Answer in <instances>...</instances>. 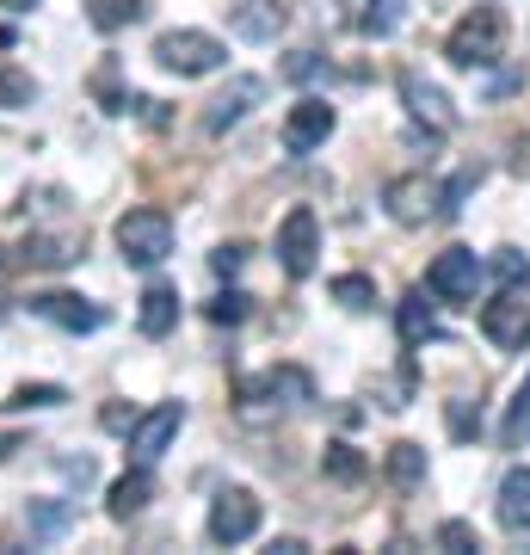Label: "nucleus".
Here are the masks:
<instances>
[{"label": "nucleus", "mask_w": 530, "mask_h": 555, "mask_svg": "<svg viewBox=\"0 0 530 555\" xmlns=\"http://www.w3.org/2000/svg\"><path fill=\"white\" fill-rule=\"evenodd\" d=\"M444 56H451L456 68H493V62L506 56V13H500V7H469V13L451 25Z\"/></svg>", "instance_id": "f257e3e1"}, {"label": "nucleus", "mask_w": 530, "mask_h": 555, "mask_svg": "<svg viewBox=\"0 0 530 555\" xmlns=\"http://www.w3.org/2000/svg\"><path fill=\"white\" fill-rule=\"evenodd\" d=\"M118 254H124V266L155 272L160 259L173 254V217H167V210H155V204L124 210V217H118Z\"/></svg>", "instance_id": "f03ea898"}, {"label": "nucleus", "mask_w": 530, "mask_h": 555, "mask_svg": "<svg viewBox=\"0 0 530 555\" xmlns=\"http://www.w3.org/2000/svg\"><path fill=\"white\" fill-rule=\"evenodd\" d=\"M155 62L179 80H197V75H217L222 62H229V43L185 25V31H160L155 38Z\"/></svg>", "instance_id": "7ed1b4c3"}, {"label": "nucleus", "mask_w": 530, "mask_h": 555, "mask_svg": "<svg viewBox=\"0 0 530 555\" xmlns=\"http://www.w3.org/2000/svg\"><path fill=\"white\" fill-rule=\"evenodd\" d=\"M259 494L254 488H222L217 500H210V518H204V531H210V543H222V550H235V543H247V537L259 531Z\"/></svg>", "instance_id": "20e7f679"}, {"label": "nucleus", "mask_w": 530, "mask_h": 555, "mask_svg": "<svg viewBox=\"0 0 530 555\" xmlns=\"http://www.w3.org/2000/svg\"><path fill=\"white\" fill-rule=\"evenodd\" d=\"M314 259H321V217H314L309 204H296L290 217L277 222V266L290 278H309Z\"/></svg>", "instance_id": "39448f33"}, {"label": "nucleus", "mask_w": 530, "mask_h": 555, "mask_svg": "<svg viewBox=\"0 0 530 555\" xmlns=\"http://www.w3.org/2000/svg\"><path fill=\"white\" fill-rule=\"evenodd\" d=\"M314 401V383L309 371H296V364H277V371H266V377H247L241 383V408H309Z\"/></svg>", "instance_id": "423d86ee"}, {"label": "nucleus", "mask_w": 530, "mask_h": 555, "mask_svg": "<svg viewBox=\"0 0 530 555\" xmlns=\"http://www.w3.org/2000/svg\"><path fill=\"white\" fill-rule=\"evenodd\" d=\"M481 334L500 346V352H525L530 346V302H525V284H506L500 297L481 309Z\"/></svg>", "instance_id": "0eeeda50"}, {"label": "nucleus", "mask_w": 530, "mask_h": 555, "mask_svg": "<svg viewBox=\"0 0 530 555\" xmlns=\"http://www.w3.org/2000/svg\"><path fill=\"white\" fill-rule=\"evenodd\" d=\"M426 291H432L438 302H475V291H481V259H475L469 247H444V254L426 266Z\"/></svg>", "instance_id": "6e6552de"}, {"label": "nucleus", "mask_w": 530, "mask_h": 555, "mask_svg": "<svg viewBox=\"0 0 530 555\" xmlns=\"http://www.w3.org/2000/svg\"><path fill=\"white\" fill-rule=\"evenodd\" d=\"M383 204H389L395 222H408V229H413V222L444 217V185H438V179H426V173H401V179H389Z\"/></svg>", "instance_id": "1a4fd4ad"}, {"label": "nucleus", "mask_w": 530, "mask_h": 555, "mask_svg": "<svg viewBox=\"0 0 530 555\" xmlns=\"http://www.w3.org/2000/svg\"><path fill=\"white\" fill-rule=\"evenodd\" d=\"M80 254H87V235H75V229H38V235L20 241L13 266H25V272H62V266H75Z\"/></svg>", "instance_id": "9d476101"}, {"label": "nucleus", "mask_w": 530, "mask_h": 555, "mask_svg": "<svg viewBox=\"0 0 530 555\" xmlns=\"http://www.w3.org/2000/svg\"><path fill=\"white\" fill-rule=\"evenodd\" d=\"M179 426H185V408H179V401H160V408L137 414L130 420V456H137V463H160L167 444L179 438Z\"/></svg>", "instance_id": "9b49d317"}, {"label": "nucleus", "mask_w": 530, "mask_h": 555, "mask_svg": "<svg viewBox=\"0 0 530 555\" xmlns=\"http://www.w3.org/2000/svg\"><path fill=\"white\" fill-rule=\"evenodd\" d=\"M259 100H266V80H259V75H235V80H229V87L217 93V100L204 105V130H210V137L235 130V124L247 118V112H254Z\"/></svg>", "instance_id": "f8f14e48"}, {"label": "nucleus", "mask_w": 530, "mask_h": 555, "mask_svg": "<svg viewBox=\"0 0 530 555\" xmlns=\"http://www.w3.org/2000/svg\"><path fill=\"white\" fill-rule=\"evenodd\" d=\"M334 105L327 100H296L290 105V118H284V149H290V155H314V149H321V142L334 137Z\"/></svg>", "instance_id": "ddd939ff"}, {"label": "nucleus", "mask_w": 530, "mask_h": 555, "mask_svg": "<svg viewBox=\"0 0 530 555\" xmlns=\"http://www.w3.org/2000/svg\"><path fill=\"white\" fill-rule=\"evenodd\" d=\"M31 315L56 321L62 334H93V327H105V309L75 297V291H43V297H31Z\"/></svg>", "instance_id": "4468645a"}, {"label": "nucleus", "mask_w": 530, "mask_h": 555, "mask_svg": "<svg viewBox=\"0 0 530 555\" xmlns=\"http://www.w3.org/2000/svg\"><path fill=\"white\" fill-rule=\"evenodd\" d=\"M401 100H408V112L419 124H432L438 137H444V130H451L456 124V112H451V100H444V87H438V80H426V75H401Z\"/></svg>", "instance_id": "2eb2a0df"}, {"label": "nucleus", "mask_w": 530, "mask_h": 555, "mask_svg": "<svg viewBox=\"0 0 530 555\" xmlns=\"http://www.w3.org/2000/svg\"><path fill=\"white\" fill-rule=\"evenodd\" d=\"M290 25V0H241L235 7V31L254 43H272Z\"/></svg>", "instance_id": "dca6fc26"}, {"label": "nucleus", "mask_w": 530, "mask_h": 555, "mask_svg": "<svg viewBox=\"0 0 530 555\" xmlns=\"http://www.w3.org/2000/svg\"><path fill=\"white\" fill-rule=\"evenodd\" d=\"M500 531L525 537L530 531V463H518V469H506V481H500Z\"/></svg>", "instance_id": "f3484780"}, {"label": "nucleus", "mask_w": 530, "mask_h": 555, "mask_svg": "<svg viewBox=\"0 0 530 555\" xmlns=\"http://www.w3.org/2000/svg\"><path fill=\"white\" fill-rule=\"evenodd\" d=\"M148 500H155V476H148V463H137L130 476L112 481V494H105V513L118 518V525H130V518L148 506Z\"/></svg>", "instance_id": "a211bd4d"}, {"label": "nucleus", "mask_w": 530, "mask_h": 555, "mask_svg": "<svg viewBox=\"0 0 530 555\" xmlns=\"http://www.w3.org/2000/svg\"><path fill=\"white\" fill-rule=\"evenodd\" d=\"M137 327L148 339H167L179 327V291L173 284H148V291H142V309H137Z\"/></svg>", "instance_id": "6ab92c4d"}, {"label": "nucleus", "mask_w": 530, "mask_h": 555, "mask_svg": "<svg viewBox=\"0 0 530 555\" xmlns=\"http://www.w3.org/2000/svg\"><path fill=\"white\" fill-rule=\"evenodd\" d=\"M80 7H87V25L105 31V38H118L137 20H148V0H80Z\"/></svg>", "instance_id": "aec40b11"}, {"label": "nucleus", "mask_w": 530, "mask_h": 555, "mask_svg": "<svg viewBox=\"0 0 530 555\" xmlns=\"http://www.w3.org/2000/svg\"><path fill=\"white\" fill-rule=\"evenodd\" d=\"M321 476H327V481H346V488H358V481L371 476V456L358 451V444H327V451H321Z\"/></svg>", "instance_id": "412c9836"}, {"label": "nucleus", "mask_w": 530, "mask_h": 555, "mask_svg": "<svg viewBox=\"0 0 530 555\" xmlns=\"http://www.w3.org/2000/svg\"><path fill=\"white\" fill-rule=\"evenodd\" d=\"M31 100H38V80L25 75L20 62L0 56V112H25Z\"/></svg>", "instance_id": "4be33fe9"}, {"label": "nucleus", "mask_w": 530, "mask_h": 555, "mask_svg": "<svg viewBox=\"0 0 530 555\" xmlns=\"http://www.w3.org/2000/svg\"><path fill=\"white\" fill-rule=\"evenodd\" d=\"M401 339H408V346H426V339H438V315H432V302L419 297V291L401 302Z\"/></svg>", "instance_id": "5701e85b"}, {"label": "nucleus", "mask_w": 530, "mask_h": 555, "mask_svg": "<svg viewBox=\"0 0 530 555\" xmlns=\"http://www.w3.org/2000/svg\"><path fill=\"white\" fill-rule=\"evenodd\" d=\"M500 444H506V451H525V444H530V377L518 383V396H512V408H506Z\"/></svg>", "instance_id": "b1692460"}, {"label": "nucleus", "mask_w": 530, "mask_h": 555, "mask_svg": "<svg viewBox=\"0 0 530 555\" xmlns=\"http://www.w3.org/2000/svg\"><path fill=\"white\" fill-rule=\"evenodd\" d=\"M389 481L395 488H419L426 481V451L419 444H389Z\"/></svg>", "instance_id": "393cba45"}, {"label": "nucleus", "mask_w": 530, "mask_h": 555, "mask_svg": "<svg viewBox=\"0 0 530 555\" xmlns=\"http://www.w3.org/2000/svg\"><path fill=\"white\" fill-rule=\"evenodd\" d=\"M401 7H408V0H364V13H358V31H364V38H395V25H401Z\"/></svg>", "instance_id": "a878e982"}, {"label": "nucleus", "mask_w": 530, "mask_h": 555, "mask_svg": "<svg viewBox=\"0 0 530 555\" xmlns=\"http://www.w3.org/2000/svg\"><path fill=\"white\" fill-rule=\"evenodd\" d=\"M62 401H68L62 383H20V389L7 396V408H13V414H31V408H62Z\"/></svg>", "instance_id": "bb28decb"}, {"label": "nucleus", "mask_w": 530, "mask_h": 555, "mask_svg": "<svg viewBox=\"0 0 530 555\" xmlns=\"http://www.w3.org/2000/svg\"><path fill=\"white\" fill-rule=\"evenodd\" d=\"M334 302H346V309H376V284L364 272H346V278H334Z\"/></svg>", "instance_id": "cd10ccee"}, {"label": "nucleus", "mask_w": 530, "mask_h": 555, "mask_svg": "<svg viewBox=\"0 0 530 555\" xmlns=\"http://www.w3.org/2000/svg\"><path fill=\"white\" fill-rule=\"evenodd\" d=\"M432 543H438V550H451V555H463V550H481V537H475V525H463V518H444Z\"/></svg>", "instance_id": "c85d7f7f"}, {"label": "nucleus", "mask_w": 530, "mask_h": 555, "mask_svg": "<svg viewBox=\"0 0 530 555\" xmlns=\"http://www.w3.org/2000/svg\"><path fill=\"white\" fill-rule=\"evenodd\" d=\"M493 278H500V284H530V259L518 254V247H500V259H493Z\"/></svg>", "instance_id": "c756f323"}, {"label": "nucleus", "mask_w": 530, "mask_h": 555, "mask_svg": "<svg viewBox=\"0 0 530 555\" xmlns=\"http://www.w3.org/2000/svg\"><path fill=\"white\" fill-rule=\"evenodd\" d=\"M247 302H254V297H241V291H222V297L210 302V321H217V327H235V321H247Z\"/></svg>", "instance_id": "7c9ffc66"}, {"label": "nucleus", "mask_w": 530, "mask_h": 555, "mask_svg": "<svg viewBox=\"0 0 530 555\" xmlns=\"http://www.w3.org/2000/svg\"><path fill=\"white\" fill-rule=\"evenodd\" d=\"M68 518H75V513H68L62 500H56V506H31V531L56 537V531H68Z\"/></svg>", "instance_id": "2f4dec72"}, {"label": "nucleus", "mask_w": 530, "mask_h": 555, "mask_svg": "<svg viewBox=\"0 0 530 555\" xmlns=\"http://www.w3.org/2000/svg\"><path fill=\"white\" fill-rule=\"evenodd\" d=\"M241 266H247V247H241V241H222L217 254H210V272L217 278H235Z\"/></svg>", "instance_id": "473e14b6"}, {"label": "nucleus", "mask_w": 530, "mask_h": 555, "mask_svg": "<svg viewBox=\"0 0 530 555\" xmlns=\"http://www.w3.org/2000/svg\"><path fill=\"white\" fill-rule=\"evenodd\" d=\"M475 433H481V408H469V401H451V438H463V444H469Z\"/></svg>", "instance_id": "72a5a7b5"}, {"label": "nucleus", "mask_w": 530, "mask_h": 555, "mask_svg": "<svg viewBox=\"0 0 530 555\" xmlns=\"http://www.w3.org/2000/svg\"><path fill=\"white\" fill-rule=\"evenodd\" d=\"M321 68H327V56H314V50H296V56L284 62V75H290V80H314Z\"/></svg>", "instance_id": "f704fd0d"}, {"label": "nucleus", "mask_w": 530, "mask_h": 555, "mask_svg": "<svg viewBox=\"0 0 530 555\" xmlns=\"http://www.w3.org/2000/svg\"><path fill=\"white\" fill-rule=\"evenodd\" d=\"M93 87L105 93V112H130V100L118 93V75H112V68H99V80H93Z\"/></svg>", "instance_id": "c9c22d12"}, {"label": "nucleus", "mask_w": 530, "mask_h": 555, "mask_svg": "<svg viewBox=\"0 0 530 555\" xmlns=\"http://www.w3.org/2000/svg\"><path fill=\"white\" fill-rule=\"evenodd\" d=\"M62 476L87 488V481H93V456H62Z\"/></svg>", "instance_id": "e433bc0d"}, {"label": "nucleus", "mask_w": 530, "mask_h": 555, "mask_svg": "<svg viewBox=\"0 0 530 555\" xmlns=\"http://www.w3.org/2000/svg\"><path fill=\"white\" fill-rule=\"evenodd\" d=\"M13 451H20V433H0V463H7Z\"/></svg>", "instance_id": "4c0bfd02"}, {"label": "nucleus", "mask_w": 530, "mask_h": 555, "mask_svg": "<svg viewBox=\"0 0 530 555\" xmlns=\"http://www.w3.org/2000/svg\"><path fill=\"white\" fill-rule=\"evenodd\" d=\"M38 0H0V13H31Z\"/></svg>", "instance_id": "58836bf2"}]
</instances>
